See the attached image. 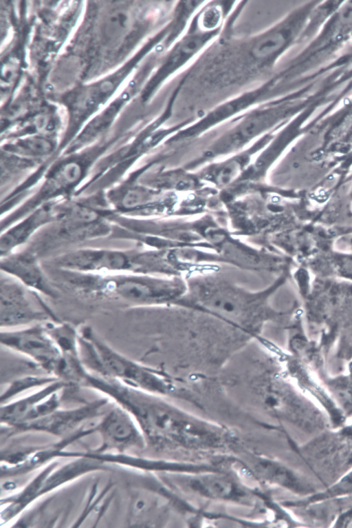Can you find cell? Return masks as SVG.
Returning <instances> with one entry per match:
<instances>
[{
	"mask_svg": "<svg viewBox=\"0 0 352 528\" xmlns=\"http://www.w3.org/2000/svg\"><path fill=\"white\" fill-rule=\"evenodd\" d=\"M278 24L248 37L228 35L226 21L221 33L183 72L175 85V105L199 116L266 81L289 39Z\"/></svg>",
	"mask_w": 352,
	"mask_h": 528,
	"instance_id": "1",
	"label": "cell"
},
{
	"mask_svg": "<svg viewBox=\"0 0 352 528\" xmlns=\"http://www.w3.org/2000/svg\"><path fill=\"white\" fill-rule=\"evenodd\" d=\"M110 397L131 414L145 441L156 448L204 451L219 447L225 440L222 429L142 389L117 383L111 388Z\"/></svg>",
	"mask_w": 352,
	"mask_h": 528,
	"instance_id": "2",
	"label": "cell"
},
{
	"mask_svg": "<svg viewBox=\"0 0 352 528\" xmlns=\"http://www.w3.org/2000/svg\"><path fill=\"white\" fill-rule=\"evenodd\" d=\"M68 282L84 296L134 307L163 305L184 293L178 287L138 275L78 274Z\"/></svg>",
	"mask_w": 352,
	"mask_h": 528,
	"instance_id": "3",
	"label": "cell"
},
{
	"mask_svg": "<svg viewBox=\"0 0 352 528\" xmlns=\"http://www.w3.org/2000/svg\"><path fill=\"white\" fill-rule=\"evenodd\" d=\"M78 342L82 362L90 372L147 392L166 391V385L157 373L113 349L91 327L79 330Z\"/></svg>",
	"mask_w": 352,
	"mask_h": 528,
	"instance_id": "4",
	"label": "cell"
},
{
	"mask_svg": "<svg viewBox=\"0 0 352 528\" xmlns=\"http://www.w3.org/2000/svg\"><path fill=\"white\" fill-rule=\"evenodd\" d=\"M40 296L15 278L2 277L0 284L1 329L59 321Z\"/></svg>",
	"mask_w": 352,
	"mask_h": 528,
	"instance_id": "5",
	"label": "cell"
},
{
	"mask_svg": "<svg viewBox=\"0 0 352 528\" xmlns=\"http://www.w3.org/2000/svg\"><path fill=\"white\" fill-rule=\"evenodd\" d=\"M0 341L1 345L30 358L56 378L63 357L59 348L47 332L45 323L1 329Z\"/></svg>",
	"mask_w": 352,
	"mask_h": 528,
	"instance_id": "6",
	"label": "cell"
},
{
	"mask_svg": "<svg viewBox=\"0 0 352 528\" xmlns=\"http://www.w3.org/2000/svg\"><path fill=\"white\" fill-rule=\"evenodd\" d=\"M58 264L76 273L106 274L133 269L134 258L120 251L87 249L63 255Z\"/></svg>",
	"mask_w": 352,
	"mask_h": 528,
	"instance_id": "7",
	"label": "cell"
},
{
	"mask_svg": "<svg viewBox=\"0 0 352 528\" xmlns=\"http://www.w3.org/2000/svg\"><path fill=\"white\" fill-rule=\"evenodd\" d=\"M103 444L98 451L114 449L124 451L141 448L145 439L135 420L121 406L113 408L97 426Z\"/></svg>",
	"mask_w": 352,
	"mask_h": 528,
	"instance_id": "8",
	"label": "cell"
},
{
	"mask_svg": "<svg viewBox=\"0 0 352 528\" xmlns=\"http://www.w3.org/2000/svg\"><path fill=\"white\" fill-rule=\"evenodd\" d=\"M107 402V398H102L76 409L56 410L45 417L16 427L19 429L44 431L57 436L66 435L75 430L85 420L100 414L102 408Z\"/></svg>",
	"mask_w": 352,
	"mask_h": 528,
	"instance_id": "9",
	"label": "cell"
},
{
	"mask_svg": "<svg viewBox=\"0 0 352 528\" xmlns=\"http://www.w3.org/2000/svg\"><path fill=\"white\" fill-rule=\"evenodd\" d=\"M282 108L273 101L258 105L234 117L226 145H238L264 132L274 124L280 115Z\"/></svg>",
	"mask_w": 352,
	"mask_h": 528,
	"instance_id": "10",
	"label": "cell"
},
{
	"mask_svg": "<svg viewBox=\"0 0 352 528\" xmlns=\"http://www.w3.org/2000/svg\"><path fill=\"white\" fill-rule=\"evenodd\" d=\"M184 487L188 490L211 499L242 502L247 501L248 494L233 478L221 474H197L184 477Z\"/></svg>",
	"mask_w": 352,
	"mask_h": 528,
	"instance_id": "11",
	"label": "cell"
},
{
	"mask_svg": "<svg viewBox=\"0 0 352 528\" xmlns=\"http://www.w3.org/2000/svg\"><path fill=\"white\" fill-rule=\"evenodd\" d=\"M1 270L28 288L54 298L57 292L45 278L36 259L30 253H20L1 258Z\"/></svg>",
	"mask_w": 352,
	"mask_h": 528,
	"instance_id": "12",
	"label": "cell"
},
{
	"mask_svg": "<svg viewBox=\"0 0 352 528\" xmlns=\"http://www.w3.org/2000/svg\"><path fill=\"white\" fill-rule=\"evenodd\" d=\"M67 383L58 379L45 385L33 394L2 406L1 422L18 426L30 421L37 406L53 394L58 392Z\"/></svg>",
	"mask_w": 352,
	"mask_h": 528,
	"instance_id": "13",
	"label": "cell"
},
{
	"mask_svg": "<svg viewBox=\"0 0 352 528\" xmlns=\"http://www.w3.org/2000/svg\"><path fill=\"white\" fill-rule=\"evenodd\" d=\"M46 211L40 210L22 223L21 225H17L8 232L5 236H2L0 245L1 258L10 255L11 250L23 243L34 229L46 219Z\"/></svg>",
	"mask_w": 352,
	"mask_h": 528,
	"instance_id": "14",
	"label": "cell"
},
{
	"mask_svg": "<svg viewBox=\"0 0 352 528\" xmlns=\"http://www.w3.org/2000/svg\"><path fill=\"white\" fill-rule=\"evenodd\" d=\"M58 378L50 376L29 375L14 380L1 396V401L3 403L16 395L27 389L36 387H42Z\"/></svg>",
	"mask_w": 352,
	"mask_h": 528,
	"instance_id": "15",
	"label": "cell"
},
{
	"mask_svg": "<svg viewBox=\"0 0 352 528\" xmlns=\"http://www.w3.org/2000/svg\"><path fill=\"white\" fill-rule=\"evenodd\" d=\"M254 468L259 474L268 480L292 487H294V485H297L296 478L290 472L273 462L258 459L256 460Z\"/></svg>",
	"mask_w": 352,
	"mask_h": 528,
	"instance_id": "16",
	"label": "cell"
},
{
	"mask_svg": "<svg viewBox=\"0 0 352 528\" xmlns=\"http://www.w3.org/2000/svg\"><path fill=\"white\" fill-rule=\"evenodd\" d=\"M141 201L140 194L136 191L129 192L124 199V204L126 207H133Z\"/></svg>",
	"mask_w": 352,
	"mask_h": 528,
	"instance_id": "17",
	"label": "cell"
}]
</instances>
